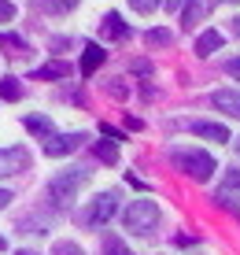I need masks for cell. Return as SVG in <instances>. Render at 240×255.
I'll use <instances>...</instances> for the list:
<instances>
[{"label":"cell","mask_w":240,"mask_h":255,"mask_svg":"<svg viewBox=\"0 0 240 255\" xmlns=\"http://www.w3.org/2000/svg\"><path fill=\"white\" fill-rule=\"evenodd\" d=\"M170 159H174L177 170L189 174L192 181H207L211 174H215V159H211L207 152H200V148H174Z\"/></svg>","instance_id":"1"},{"label":"cell","mask_w":240,"mask_h":255,"mask_svg":"<svg viewBox=\"0 0 240 255\" xmlns=\"http://www.w3.org/2000/svg\"><path fill=\"white\" fill-rule=\"evenodd\" d=\"M89 181V170H82V166H78V170H63V174H56V178L48 181V200L56 207H67L70 200H74V192L82 189Z\"/></svg>","instance_id":"2"},{"label":"cell","mask_w":240,"mask_h":255,"mask_svg":"<svg viewBox=\"0 0 240 255\" xmlns=\"http://www.w3.org/2000/svg\"><path fill=\"white\" fill-rule=\"evenodd\" d=\"M122 222L133 233H152L159 226V204L155 200H133V204L122 211Z\"/></svg>","instance_id":"3"},{"label":"cell","mask_w":240,"mask_h":255,"mask_svg":"<svg viewBox=\"0 0 240 255\" xmlns=\"http://www.w3.org/2000/svg\"><path fill=\"white\" fill-rule=\"evenodd\" d=\"M115 207H119V204H115V192H100V196H96L93 204L82 211V222L96 230V226H104V222H108V218L115 215Z\"/></svg>","instance_id":"4"},{"label":"cell","mask_w":240,"mask_h":255,"mask_svg":"<svg viewBox=\"0 0 240 255\" xmlns=\"http://www.w3.org/2000/svg\"><path fill=\"white\" fill-rule=\"evenodd\" d=\"M85 133H56L52 140H44V155H52V159H59V155H70L82 148Z\"/></svg>","instance_id":"5"},{"label":"cell","mask_w":240,"mask_h":255,"mask_svg":"<svg viewBox=\"0 0 240 255\" xmlns=\"http://www.w3.org/2000/svg\"><path fill=\"white\" fill-rule=\"evenodd\" d=\"M30 166L26 148H0V174H19Z\"/></svg>","instance_id":"6"},{"label":"cell","mask_w":240,"mask_h":255,"mask_svg":"<svg viewBox=\"0 0 240 255\" xmlns=\"http://www.w3.org/2000/svg\"><path fill=\"white\" fill-rule=\"evenodd\" d=\"M211 104H215L218 111H226V115L240 119V89H218L215 96H211Z\"/></svg>","instance_id":"7"},{"label":"cell","mask_w":240,"mask_h":255,"mask_svg":"<svg viewBox=\"0 0 240 255\" xmlns=\"http://www.w3.org/2000/svg\"><path fill=\"white\" fill-rule=\"evenodd\" d=\"M100 33L108 41H122V37H129V26L122 22L119 11H108V15H104V22H100Z\"/></svg>","instance_id":"8"},{"label":"cell","mask_w":240,"mask_h":255,"mask_svg":"<svg viewBox=\"0 0 240 255\" xmlns=\"http://www.w3.org/2000/svg\"><path fill=\"white\" fill-rule=\"evenodd\" d=\"M189 129L196 137H207V140H218V144H226L229 140V129L218 126V122H189Z\"/></svg>","instance_id":"9"},{"label":"cell","mask_w":240,"mask_h":255,"mask_svg":"<svg viewBox=\"0 0 240 255\" xmlns=\"http://www.w3.org/2000/svg\"><path fill=\"white\" fill-rule=\"evenodd\" d=\"M218 48H222V33H218V30H203L200 37H196V56H200V59L215 56Z\"/></svg>","instance_id":"10"},{"label":"cell","mask_w":240,"mask_h":255,"mask_svg":"<svg viewBox=\"0 0 240 255\" xmlns=\"http://www.w3.org/2000/svg\"><path fill=\"white\" fill-rule=\"evenodd\" d=\"M108 59V52H104L100 45H85V52H82V74L89 78V74H96V67Z\"/></svg>","instance_id":"11"},{"label":"cell","mask_w":240,"mask_h":255,"mask_svg":"<svg viewBox=\"0 0 240 255\" xmlns=\"http://www.w3.org/2000/svg\"><path fill=\"white\" fill-rule=\"evenodd\" d=\"M26 129H30L33 137H44V140L56 137V126H52V119H44V115H26Z\"/></svg>","instance_id":"12"},{"label":"cell","mask_w":240,"mask_h":255,"mask_svg":"<svg viewBox=\"0 0 240 255\" xmlns=\"http://www.w3.org/2000/svg\"><path fill=\"white\" fill-rule=\"evenodd\" d=\"M218 204H226V200H240V170H229L226 174V181H222V189H218Z\"/></svg>","instance_id":"13"},{"label":"cell","mask_w":240,"mask_h":255,"mask_svg":"<svg viewBox=\"0 0 240 255\" xmlns=\"http://www.w3.org/2000/svg\"><path fill=\"white\" fill-rule=\"evenodd\" d=\"M70 67L67 63H48V67H37L33 70V78H41V82H48V78H67Z\"/></svg>","instance_id":"14"},{"label":"cell","mask_w":240,"mask_h":255,"mask_svg":"<svg viewBox=\"0 0 240 255\" xmlns=\"http://www.w3.org/2000/svg\"><path fill=\"white\" fill-rule=\"evenodd\" d=\"M0 96H4V100H19V96H22V85L15 82V78H4V82H0Z\"/></svg>","instance_id":"15"},{"label":"cell","mask_w":240,"mask_h":255,"mask_svg":"<svg viewBox=\"0 0 240 255\" xmlns=\"http://www.w3.org/2000/svg\"><path fill=\"white\" fill-rule=\"evenodd\" d=\"M104 89H108L115 100H126V96H129V85L122 82V78H111V82H104Z\"/></svg>","instance_id":"16"},{"label":"cell","mask_w":240,"mask_h":255,"mask_svg":"<svg viewBox=\"0 0 240 255\" xmlns=\"http://www.w3.org/2000/svg\"><path fill=\"white\" fill-rule=\"evenodd\" d=\"M104 255H133L119 237H104Z\"/></svg>","instance_id":"17"},{"label":"cell","mask_w":240,"mask_h":255,"mask_svg":"<svg viewBox=\"0 0 240 255\" xmlns=\"http://www.w3.org/2000/svg\"><path fill=\"white\" fill-rule=\"evenodd\" d=\"M96 155H100L104 163H115V159H119V148H115L111 140H100V144H96Z\"/></svg>","instance_id":"18"},{"label":"cell","mask_w":240,"mask_h":255,"mask_svg":"<svg viewBox=\"0 0 240 255\" xmlns=\"http://www.w3.org/2000/svg\"><path fill=\"white\" fill-rule=\"evenodd\" d=\"M148 45H152V48H163V45H170V33H166V30H148Z\"/></svg>","instance_id":"19"},{"label":"cell","mask_w":240,"mask_h":255,"mask_svg":"<svg viewBox=\"0 0 240 255\" xmlns=\"http://www.w3.org/2000/svg\"><path fill=\"white\" fill-rule=\"evenodd\" d=\"M52 255H85L82 248H78V244L74 241H59L56 244V248H52Z\"/></svg>","instance_id":"20"},{"label":"cell","mask_w":240,"mask_h":255,"mask_svg":"<svg viewBox=\"0 0 240 255\" xmlns=\"http://www.w3.org/2000/svg\"><path fill=\"white\" fill-rule=\"evenodd\" d=\"M185 26H196V19H200V15H203V4H185Z\"/></svg>","instance_id":"21"},{"label":"cell","mask_w":240,"mask_h":255,"mask_svg":"<svg viewBox=\"0 0 240 255\" xmlns=\"http://www.w3.org/2000/svg\"><path fill=\"white\" fill-rule=\"evenodd\" d=\"M0 45H4V48H19V52H26V41L15 37V33H0Z\"/></svg>","instance_id":"22"},{"label":"cell","mask_w":240,"mask_h":255,"mask_svg":"<svg viewBox=\"0 0 240 255\" xmlns=\"http://www.w3.org/2000/svg\"><path fill=\"white\" fill-rule=\"evenodd\" d=\"M129 7H133V11H140V15H148V11H155V7H159V0H129Z\"/></svg>","instance_id":"23"},{"label":"cell","mask_w":240,"mask_h":255,"mask_svg":"<svg viewBox=\"0 0 240 255\" xmlns=\"http://www.w3.org/2000/svg\"><path fill=\"white\" fill-rule=\"evenodd\" d=\"M15 19V4L11 0H0V22H11Z\"/></svg>","instance_id":"24"},{"label":"cell","mask_w":240,"mask_h":255,"mask_svg":"<svg viewBox=\"0 0 240 255\" xmlns=\"http://www.w3.org/2000/svg\"><path fill=\"white\" fill-rule=\"evenodd\" d=\"M44 4H48L52 11H70V7H78V0H44Z\"/></svg>","instance_id":"25"},{"label":"cell","mask_w":240,"mask_h":255,"mask_svg":"<svg viewBox=\"0 0 240 255\" xmlns=\"http://www.w3.org/2000/svg\"><path fill=\"white\" fill-rule=\"evenodd\" d=\"M226 70H229V74H233L237 82H240V56H237V59H229V63H226Z\"/></svg>","instance_id":"26"},{"label":"cell","mask_w":240,"mask_h":255,"mask_svg":"<svg viewBox=\"0 0 240 255\" xmlns=\"http://www.w3.org/2000/svg\"><path fill=\"white\" fill-rule=\"evenodd\" d=\"M133 70H137V74H144V78H148V74H152V67H148V63H144V59H140V63H133Z\"/></svg>","instance_id":"27"},{"label":"cell","mask_w":240,"mask_h":255,"mask_svg":"<svg viewBox=\"0 0 240 255\" xmlns=\"http://www.w3.org/2000/svg\"><path fill=\"white\" fill-rule=\"evenodd\" d=\"M7 200H11V192H4V189H0V211L7 207Z\"/></svg>","instance_id":"28"},{"label":"cell","mask_w":240,"mask_h":255,"mask_svg":"<svg viewBox=\"0 0 240 255\" xmlns=\"http://www.w3.org/2000/svg\"><path fill=\"white\" fill-rule=\"evenodd\" d=\"M166 7H181V0H166Z\"/></svg>","instance_id":"29"},{"label":"cell","mask_w":240,"mask_h":255,"mask_svg":"<svg viewBox=\"0 0 240 255\" xmlns=\"http://www.w3.org/2000/svg\"><path fill=\"white\" fill-rule=\"evenodd\" d=\"M222 4H240V0H222Z\"/></svg>","instance_id":"30"},{"label":"cell","mask_w":240,"mask_h":255,"mask_svg":"<svg viewBox=\"0 0 240 255\" xmlns=\"http://www.w3.org/2000/svg\"><path fill=\"white\" fill-rule=\"evenodd\" d=\"M0 252H4V237H0Z\"/></svg>","instance_id":"31"},{"label":"cell","mask_w":240,"mask_h":255,"mask_svg":"<svg viewBox=\"0 0 240 255\" xmlns=\"http://www.w3.org/2000/svg\"><path fill=\"white\" fill-rule=\"evenodd\" d=\"M237 152H240V137H237Z\"/></svg>","instance_id":"32"},{"label":"cell","mask_w":240,"mask_h":255,"mask_svg":"<svg viewBox=\"0 0 240 255\" xmlns=\"http://www.w3.org/2000/svg\"><path fill=\"white\" fill-rule=\"evenodd\" d=\"M19 255H33V252H19Z\"/></svg>","instance_id":"33"}]
</instances>
